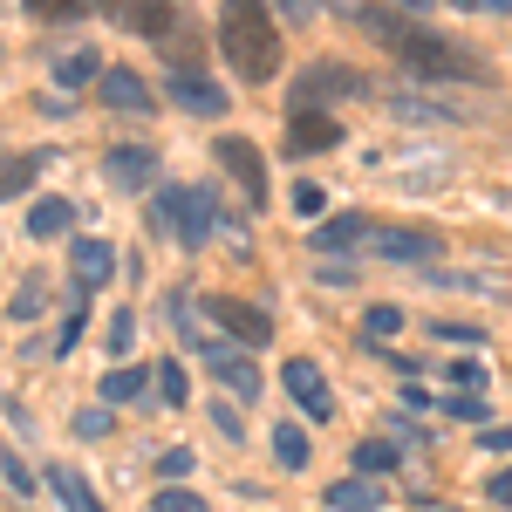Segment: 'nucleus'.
<instances>
[{
	"instance_id": "473e14b6",
	"label": "nucleus",
	"mask_w": 512,
	"mask_h": 512,
	"mask_svg": "<svg viewBox=\"0 0 512 512\" xmlns=\"http://www.w3.org/2000/svg\"><path fill=\"white\" fill-rule=\"evenodd\" d=\"M158 396L164 403H185V369L178 362H158Z\"/></svg>"
},
{
	"instance_id": "cd10ccee",
	"label": "nucleus",
	"mask_w": 512,
	"mask_h": 512,
	"mask_svg": "<svg viewBox=\"0 0 512 512\" xmlns=\"http://www.w3.org/2000/svg\"><path fill=\"white\" fill-rule=\"evenodd\" d=\"M103 342H110V355H130V342H137V315H130V308H117V315H110V335H103Z\"/></svg>"
},
{
	"instance_id": "20e7f679",
	"label": "nucleus",
	"mask_w": 512,
	"mask_h": 512,
	"mask_svg": "<svg viewBox=\"0 0 512 512\" xmlns=\"http://www.w3.org/2000/svg\"><path fill=\"white\" fill-rule=\"evenodd\" d=\"M396 55H403L417 76H431V82H485V62L465 55V48H451V41L431 35V28H403Z\"/></svg>"
},
{
	"instance_id": "37998d69",
	"label": "nucleus",
	"mask_w": 512,
	"mask_h": 512,
	"mask_svg": "<svg viewBox=\"0 0 512 512\" xmlns=\"http://www.w3.org/2000/svg\"><path fill=\"white\" fill-rule=\"evenodd\" d=\"M383 7H410V14H424V7H431V0H383Z\"/></svg>"
},
{
	"instance_id": "6e6552de",
	"label": "nucleus",
	"mask_w": 512,
	"mask_h": 512,
	"mask_svg": "<svg viewBox=\"0 0 512 512\" xmlns=\"http://www.w3.org/2000/svg\"><path fill=\"white\" fill-rule=\"evenodd\" d=\"M164 96H171L185 117H205V123H219L226 110H233V96H226L212 76H171V82H164Z\"/></svg>"
},
{
	"instance_id": "b1692460",
	"label": "nucleus",
	"mask_w": 512,
	"mask_h": 512,
	"mask_svg": "<svg viewBox=\"0 0 512 512\" xmlns=\"http://www.w3.org/2000/svg\"><path fill=\"white\" fill-rule=\"evenodd\" d=\"M96 0H28V14H35L41 28H55V21H82Z\"/></svg>"
},
{
	"instance_id": "ddd939ff",
	"label": "nucleus",
	"mask_w": 512,
	"mask_h": 512,
	"mask_svg": "<svg viewBox=\"0 0 512 512\" xmlns=\"http://www.w3.org/2000/svg\"><path fill=\"white\" fill-rule=\"evenodd\" d=\"M328 89H349V96H369V82L349 76V69H308V76L294 82V117H308V110H321L328 103Z\"/></svg>"
},
{
	"instance_id": "ea45409f",
	"label": "nucleus",
	"mask_w": 512,
	"mask_h": 512,
	"mask_svg": "<svg viewBox=\"0 0 512 512\" xmlns=\"http://www.w3.org/2000/svg\"><path fill=\"white\" fill-rule=\"evenodd\" d=\"M485 451H512V424H492V431H478Z\"/></svg>"
},
{
	"instance_id": "c85d7f7f",
	"label": "nucleus",
	"mask_w": 512,
	"mask_h": 512,
	"mask_svg": "<svg viewBox=\"0 0 512 512\" xmlns=\"http://www.w3.org/2000/svg\"><path fill=\"white\" fill-rule=\"evenodd\" d=\"M151 512H212V506H205L198 492H185V485H171V492H158V499H151Z\"/></svg>"
},
{
	"instance_id": "c756f323",
	"label": "nucleus",
	"mask_w": 512,
	"mask_h": 512,
	"mask_svg": "<svg viewBox=\"0 0 512 512\" xmlns=\"http://www.w3.org/2000/svg\"><path fill=\"white\" fill-rule=\"evenodd\" d=\"M205 424H219V437H226V444H239V437H246V424H239L233 403H212V410H205Z\"/></svg>"
},
{
	"instance_id": "f8f14e48",
	"label": "nucleus",
	"mask_w": 512,
	"mask_h": 512,
	"mask_svg": "<svg viewBox=\"0 0 512 512\" xmlns=\"http://www.w3.org/2000/svg\"><path fill=\"white\" fill-rule=\"evenodd\" d=\"M205 376H219L233 396H260V369H253V355H239V349H226V342H205Z\"/></svg>"
},
{
	"instance_id": "bb28decb",
	"label": "nucleus",
	"mask_w": 512,
	"mask_h": 512,
	"mask_svg": "<svg viewBox=\"0 0 512 512\" xmlns=\"http://www.w3.org/2000/svg\"><path fill=\"white\" fill-rule=\"evenodd\" d=\"M396 328H403V308H390V301H376V308L362 315V335H369V342H390Z\"/></svg>"
},
{
	"instance_id": "39448f33",
	"label": "nucleus",
	"mask_w": 512,
	"mask_h": 512,
	"mask_svg": "<svg viewBox=\"0 0 512 512\" xmlns=\"http://www.w3.org/2000/svg\"><path fill=\"white\" fill-rule=\"evenodd\" d=\"M205 315H212V328H226L233 342H246V349H267V342H274V321L260 315L253 301H233V294H205Z\"/></svg>"
},
{
	"instance_id": "f3484780",
	"label": "nucleus",
	"mask_w": 512,
	"mask_h": 512,
	"mask_svg": "<svg viewBox=\"0 0 512 512\" xmlns=\"http://www.w3.org/2000/svg\"><path fill=\"white\" fill-rule=\"evenodd\" d=\"M362 239H369V219H362V212H335V219L315 226V253H349Z\"/></svg>"
},
{
	"instance_id": "c9c22d12",
	"label": "nucleus",
	"mask_w": 512,
	"mask_h": 512,
	"mask_svg": "<svg viewBox=\"0 0 512 512\" xmlns=\"http://www.w3.org/2000/svg\"><path fill=\"white\" fill-rule=\"evenodd\" d=\"M0 472H7V485H14V492H35V478H28V465H21V458H7V451H0Z\"/></svg>"
},
{
	"instance_id": "a878e982",
	"label": "nucleus",
	"mask_w": 512,
	"mask_h": 512,
	"mask_svg": "<svg viewBox=\"0 0 512 512\" xmlns=\"http://www.w3.org/2000/svg\"><path fill=\"white\" fill-rule=\"evenodd\" d=\"M110 431H117L110 403H82V410H76V437H89V444H96V437H110Z\"/></svg>"
},
{
	"instance_id": "5701e85b",
	"label": "nucleus",
	"mask_w": 512,
	"mask_h": 512,
	"mask_svg": "<svg viewBox=\"0 0 512 512\" xmlns=\"http://www.w3.org/2000/svg\"><path fill=\"white\" fill-rule=\"evenodd\" d=\"M274 458L287 465V472H301V465H308V431H301V424H280L274 431Z\"/></svg>"
},
{
	"instance_id": "1a4fd4ad",
	"label": "nucleus",
	"mask_w": 512,
	"mask_h": 512,
	"mask_svg": "<svg viewBox=\"0 0 512 512\" xmlns=\"http://www.w3.org/2000/svg\"><path fill=\"white\" fill-rule=\"evenodd\" d=\"M280 383H287V396H294L315 424H328V417H335V390H328V376H321L308 355H301V362H287V369H280Z\"/></svg>"
},
{
	"instance_id": "7c9ffc66",
	"label": "nucleus",
	"mask_w": 512,
	"mask_h": 512,
	"mask_svg": "<svg viewBox=\"0 0 512 512\" xmlns=\"http://www.w3.org/2000/svg\"><path fill=\"white\" fill-rule=\"evenodd\" d=\"M294 212H301V219L315 226L321 212H328V192H321V185H294Z\"/></svg>"
},
{
	"instance_id": "58836bf2",
	"label": "nucleus",
	"mask_w": 512,
	"mask_h": 512,
	"mask_svg": "<svg viewBox=\"0 0 512 512\" xmlns=\"http://www.w3.org/2000/svg\"><path fill=\"white\" fill-rule=\"evenodd\" d=\"M458 14H512V0H451Z\"/></svg>"
},
{
	"instance_id": "f704fd0d",
	"label": "nucleus",
	"mask_w": 512,
	"mask_h": 512,
	"mask_svg": "<svg viewBox=\"0 0 512 512\" xmlns=\"http://www.w3.org/2000/svg\"><path fill=\"white\" fill-rule=\"evenodd\" d=\"M35 301H41V280H21V294H14V308H7V315H14V321H35Z\"/></svg>"
},
{
	"instance_id": "412c9836",
	"label": "nucleus",
	"mask_w": 512,
	"mask_h": 512,
	"mask_svg": "<svg viewBox=\"0 0 512 512\" xmlns=\"http://www.w3.org/2000/svg\"><path fill=\"white\" fill-rule=\"evenodd\" d=\"M55 82H62V89H82V82H103V62H96V48H76V55H55Z\"/></svg>"
},
{
	"instance_id": "0eeeda50",
	"label": "nucleus",
	"mask_w": 512,
	"mask_h": 512,
	"mask_svg": "<svg viewBox=\"0 0 512 512\" xmlns=\"http://www.w3.org/2000/svg\"><path fill=\"white\" fill-rule=\"evenodd\" d=\"M103 178H110L117 192H151V185H158V151H151V144H110V151H103Z\"/></svg>"
},
{
	"instance_id": "2eb2a0df",
	"label": "nucleus",
	"mask_w": 512,
	"mask_h": 512,
	"mask_svg": "<svg viewBox=\"0 0 512 512\" xmlns=\"http://www.w3.org/2000/svg\"><path fill=\"white\" fill-rule=\"evenodd\" d=\"M69 260H76V287H103V280H117V246L110 239H76L69 246Z\"/></svg>"
},
{
	"instance_id": "4468645a",
	"label": "nucleus",
	"mask_w": 512,
	"mask_h": 512,
	"mask_svg": "<svg viewBox=\"0 0 512 512\" xmlns=\"http://www.w3.org/2000/svg\"><path fill=\"white\" fill-rule=\"evenodd\" d=\"M335 144H342V123L321 117V110L287 123V158H315V151H335Z\"/></svg>"
},
{
	"instance_id": "2f4dec72",
	"label": "nucleus",
	"mask_w": 512,
	"mask_h": 512,
	"mask_svg": "<svg viewBox=\"0 0 512 512\" xmlns=\"http://www.w3.org/2000/svg\"><path fill=\"white\" fill-rule=\"evenodd\" d=\"M444 376H451L458 390H478V396H485V369H478V355H465V362H451Z\"/></svg>"
},
{
	"instance_id": "aec40b11",
	"label": "nucleus",
	"mask_w": 512,
	"mask_h": 512,
	"mask_svg": "<svg viewBox=\"0 0 512 512\" xmlns=\"http://www.w3.org/2000/svg\"><path fill=\"white\" fill-rule=\"evenodd\" d=\"M48 151H14V158H0V198H21L28 185H35V171Z\"/></svg>"
},
{
	"instance_id": "79ce46f5",
	"label": "nucleus",
	"mask_w": 512,
	"mask_h": 512,
	"mask_svg": "<svg viewBox=\"0 0 512 512\" xmlns=\"http://www.w3.org/2000/svg\"><path fill=\"white\" fill-rule=\"evenodd\" d=\"M492 499H499V506H512V472H499V478H492Z\"/></svg>"
},
{
	"instance_id": "9d476101",
	"label": "nucleus",
	"mask_w": 512,
	"mask_h": 512,
	"mask_svg": "<svg viewBox=\"0 0 512 512\" xmlns=\"http://www.w3.org/2000/svg\"><path fill=\"white\" fill-rule=\"evenodd\" d=\"M369 253H376V260H396V267H424V260H437V233L383 226V233H369Z\"/></svg>"
},
{
	"instance_id": "f257e3e1",
	"label": "nucleus",
	"mask_w": 512,
	"mask_h": 512,
	"mask_svg": "<svg viewBox=\"0 0 512 512\" xmlns=\"http://www.w3.org/2000/svg\"><path fill=\"white\" fill-rule=\"evenodd\" d=\"M110 21H117L123 35L151 41L164 62H171V76H198V48H205V28H198L192 14L178 7V0H96Z\"/></svg>"
},
{
	"instance_id": "f03ea898",
	"label": "nucleus",
	"mask_w": 512,
	"mask_h": 512,
	"mask_svg": "<svg viewBox=\"0 0 512 512\" xmlns=\"http://www.w3.org/2000/svg\"><path fill=\"white\" fill-rule=\"evenodd\" d=\"M212 41H219V55L233 62L239 82L280 76V28H274V14H267V0H226Z\"/></svg>"
},
{
	"instance_id": "a19ab883",
	"label": "nucleus",
	"mask_w": 512,
	"mask_h": 512,
	"mask_svg": "<svg viewBox=\"0 0 512 512\" xmlns=\"http://www.w3.org/2000/svg\"><path fill=\"white\" fill-rule=\"evenodd\" d=\"M437 335H444V342H485V335H478V328H465V321H437Z\"/></svg>"
},
{
	"instance_id": "6ab92c4d",
	"label": "nucleus",
	"mask_w": 512,
	"mask_h": 512,
	"mask_svg": "<svg viewBox=\"0 0 512 512\" xmlns=\"http://www.w3.org/2000/svg\"><path fill=\"white\" fill-rule=\"evenodd\" d=\"M328 506L335 512H376L383 506V485L376 478H342V485H328Z\"/></svg>"
},
{
	"instance_id": "dca6fc26",
	"label": "nucleus",
	"mask_w": 512,
	"mask_h": 512,
	"mask_svg": "<svg viewBox=\"0 0 512 512\" xmlns=\"http://www.w3.org/2000/svg\"><path fill=\"white\" fill-rule=\"evenodd\" d=\"M76 198H35V205H28V233L35 239H69L76 233Z\"/></svg>"
},
{
	"instance_id": "7ed1b4c3",
	"label": "nucleus",
	"mask_w": 512,
	"mask_h": 512,
	"mask_svg": "<svg viewBox=\"0 0 512 512\" xmlns=\"http://www.w3.org/2000/svg\"><path fill=\"white\" fill-rule=\"evenodd\" d=\"M212 205H219V198L205 192V185H164V192L151 198V219H144V226H151V233H178V246L198 253V246L212 239V226H219Z\"/></svg>"
},
{
	"instance_id": "393cba45",
	"label": "nucleus",
	"mask_w": 512,
	"mask_h": 512,
	"mask_svg": "<svg viewBox=\"0 0 512 512\" xmlns=\"http://www.w3.org/2000/svg\"><path fill=\"white\" fill-rule=\"evenodd\" d=\"M396 465V444H383V437H362V444H355V472L369 478V472H390Z\"/></svg>"
},
{
	"instance_id": "4c0bfd02",
	"label": "nucleus",
	"mask_w": 512,
	"mask_h": 512,
	"mask_svg": "<svg viewBox=\"0 0 512 512\" xmlns=\"http://www.w3.org/2000/svg\"><path fill=\"white\" fill-rule=\"evenodd\" d=\"M280 14H287V21H315L321 14V0H274Z\"/></svg>"
},
{
	"instance_id": "72a5a7b5",
	"label": "nucleus",
	"mask_w": 512,
	"mask_h": 512,
	"mask_svg": "<svg viewBox=\"0 0 512 512\" xmlns=\"http://www.w3.org/2000/svg\"><path fill=\"white\" fill-rule=\"evenodd\" d=\"M444 410L465 417V424H485V396H444Z\"/></svg>"
},
{
	"instance_id": "4be33fe9",
	"label": "nucleus",
	"mask_w": 512,
	"mask_h": 512,
	"mask_svg": "<svg viewBox=\"0 0 512 512\" xmlns=\"http://www.w3.org/2000/svg\"><path fill=\"white\" fill-rule=\"evenodd\" d=\"M151 369H158V362H151ZM151 369H130V362L110 369V376H103V403H130V396H144V390H151Z\"/></svg>"
},
{
	"instance_id": "423d86ee",
	"label": "nucleus",
	"mask_w": 512,
	"mask_h": 512,
	"mask_svg": "<svg viewBox=\"0 0 512 512\" xmlns=\"http://www.w3.org/2000/svg\"><path fill=\"white\" fill-rule=\"evenodd\" d=\"M212 158L239 178V192H246L253 212L267 205V158H260V144H246V137H219V144H212Z\"/></svg>"
},
{
	"instance_id": "a211bd4d",
	"label": "nucleus",
	"mask_w": 512,
	"mask_h": 512,
	"mask_svg": "<svg viewBox=\"0 0 512 512\" xmlns=\"http://www.w3.org/2000/svg\"><path fill=\"white\" fill-rule=\"evenodd\" d=\"M48 492H55V499H62L69 512H110L103 499H96V492H89V478H82L76 465H48Z\"/></svg>"
},
{
	"instance_id": "9b49d317",
	"label": "nucleus",
	"mask_w": 512,
	"mask_h": 512,
	"mask_svg": "<svg viewBox=\"0 0 512 512\" xmlns=\"http://www.w3.org/2000/svg\"><path fill=\"white\" fill-rule=\"evenodd\" d=\"M96 96H103L110 110H123V117H151V110H158L151 82L137 76V69H103V82H96Z\"/></svg>"
},
{
	"instance_id": "e433bc0d",
	"label": "nucleus",
	"mask_w": 512,
	"mask_h": 512,
	"mask_svg": "<svg viewBox=\"0 0 512 512\" xmlns=\"http://www.w3.org/2000/svg\"><path fill=\"white\" fill-rule=\"evenodd\" d=\"M192 472V451H164L158 458V478H185Z\"/></svg>"
}]
</instances>
